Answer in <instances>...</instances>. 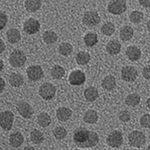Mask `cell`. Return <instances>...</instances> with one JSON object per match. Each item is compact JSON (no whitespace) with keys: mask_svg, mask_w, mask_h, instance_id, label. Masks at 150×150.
Returning <instances> with one entry per match:
<instances>
[{"mask_svg":"<svg viewBox=\"0 0 150 150\" xmlns=\"http://www.w3.org/2000/svg\"><path fill=\"white\" fill-rule=\"evenodd\" d=\"M91 131L85 128H79L74 131L73 140L77 146L80 148H84L85 145L89 140Z\"/></svg>","mask_w":150,"mask_h":150,"instance_id":"6da1fadb","label":"cell"},{"mask_svg":"<svg viewBox=\"0 0 150 150\" xmlns=\"http://www.w3.org/2000/svg\"><path fill=\"white\" fill-rule=\"evenodd\" d=\"M128 142L131 146L141 148L146 142V135L140 131H134L128 135Z\"/></svg>","mask_w":150,"mask_h":150,"instance_id":"7a4b0ae2","label":"cell"},{"mask_svg":"<svg viewBox=\"0 0 150 150\" xmlns=\"http://www.w3.org/2000/svg\"><path fill=\"white\" fill-rule=\"evenodd\" d=\"M108 11L114 15L123 14L127 10L125 0H110L108 5Z\"/></svg>","mask_w":150,"mask_h":150,"instance_id":"3957f363","label":"cell"},{"mask_svg":"<svg viewBox=\"0 0 150 150\" xmlns=\"http://www.w3.org/2000/svg\"><path fill=\"white\" fill-rule=\"evenodd\" d=\"M26 62V56L21 50H15L9 56L10 65L14 68H21Z\"/></svg>","mask_w":150,"mask_h":150,"instance_id":"277c9868","label":"cell"},{"mask_svg":"<svg viewBox=\"0 0 150 150\" xmlns=\"http://www.w3.org/2000/svg\"><path fill=\"white\" fill-rule=\"evenodd\" d=\"M56 89L54 85H53L50 83H43L42 85L40 86L39 90H38V93L39 96L42 98L43 99H45L46 101H49L51 100L54 98L55 95H56Z\"/></svg>","mask_w":150,"mask_h":150,"instance_id":"5b68a950","label":"cell"},{"mask_svg":"<svg viewBox=\"0 0 150 150\" xmlns=\"http://www.w3.org/2000/svg\"><path fill=\"white\" fill-rule=\"evenodd\" d=\"M123 143V135L121 131H113L107 137V143L111 148H119Z\"/></svg>","mask_w":150,"mask_h":150,"instance_id":"8992f818","label":"cell"},{"mask_svg":"<svg viewBox=\"0 0 150 150\" xmlns=\"http://www.w3.org/2000/svg\"><path fill=\"white\" fill-rule=\"evenodd\" d=\"M14 115L12 112L9 110L4 111L1 112V120L0 125L1 127L5 131H10L14 122Z\"/></svg>","mask_w":150,"mask_h":150,"instance_id":"52a82bcc","label":"cell"},{"mask_svg":"<svg viewBox=\"0 0 150 150\" xmlns=\"http://www.w3.org/2000/svg\"><path fill=\"white\" fill-rule=\"evenodd\" d=\"M121 77L124 81L128 83L134 82L137 77V71L133 66H125L122 68Z\"/></svg>","mask_w":150,"mask_h":150,"instance_id":"ba28073f","label":"cell"},{"mask_svg":"<svg viewBox=\"0 0 150 150\" xmlns=\"http://www.w3.org/2000/svg\"><path fill=\"white\" fill-rule=\"evenodd\" d=\"M41 25L38 21L36 19L31 18L27 19L23 23V30L25 33L29 35H34L39 31Z\"/></svg>","mask_w":150,"mask_h":150,"instance_id":"9c48e42d","label":"cell"},{"mask_svg":"<svg viewBox=\"0 0 150 150\" xmlns=\"http://www.w3.org/2000/svg\"><path fill=\"white\" fill-rule=\"evenodd\" d=\"M101 21V17L96 11H86L83 17V22L89 26H96Z\"/></svg>","mask_w":150,"mask_h":150,"instance_id":"30bf717a","label":"cell"},{"mask_svg":"<svg viewBox=\"0 0 150 150\" xmlns=\"http://www.w3.org/2000/svg\"><path fill=\"white\" fill-rule=\"evenodd\" d=\"M68 80L72 86L83 85L86 81V75L82 71L75 70L71 72Z\"/></svg>","mask_w":150,"mask_h":150,"instance_id":"8fae6325","label":"cell"},{"mask_svg":"<svg viewBox=\"0 0 150 150\" xmlns=\"http://www.w3.org/2000/svg\"><path fill=\"white\" fill-rule=\"evenodd\" d=\"M28 78L32 81H37L41 79L44 76V71L40 65H32L26 70Z\"/></svg>","mask_w":150,"mask_h":150,"instance_id":"7c38bea8","label":"cell"},{"mask_svg":"<svg viewBox=\"0 0 150 150\" xmlns=\"http://www.w3.org/2000/svg\"><path fill=\"white\" fill-rule=\"evenodd\" d=\"M17 110L19 113L21 114V116L24 119H30L34 113V110H33L32 106L24 101L20 102L17 104Z\"/></svg>","mask_w":150,"mask_h":150,"instance_id":"4fadbf2b","label":"cell"},{"mask_svg":"<svg viewBox=\"0 0 150 150\" xmlns=\"http://www.w3.org/2000/svg\"><path fill=\"white\" fill-rule=\"evenodd\" d=\"M24 141V137L22 134L19 131L12 133L9 137V143L13 148H17L21 146Z\"/></svg>","mask_w":150,"mask_h":150,"instance_id":"5bb4252c","label":"cell"},{"mask_svg":"<svg viewBox=\"0 0 150 150\" xmlns=\"http://www.w3.org/2000/svg\"><path fill=\"white\" fill-rule=\"evenodd\" d=\"M126 56L131 61H137L141 57V50L136 46H129L126 49Z\"/></svg>","mask_w":150,"mask_h":150,"instance_id":"9a60e30c","label":"cell"},{"mask_svg":"<svg viewBox=\"0 0 150 150\" xmlns=\"http://www.w3.org/2000/svg\"><path fill=\"white\" fill-rule=\"evenodd\" d=\"M121 45L120 43L116 39L111 40L106 45V50L109 54L114 56V55H117L120 53V50H121Z\"/></svg>","mask_w":150,"mask_h":150,"instance_id":"2e32d148","label":"cell"},{"mask_svg":"<svg viewBox=\"0 0 150 150\" xmlns=\"http://www.w3.org/2000/svg\"><path fill=\"white\" fill-rule=\"evenodd\" d=\"M72 115L71 110L65 107H62L56 110V117L59 121L66 122L71 118Z\"/></svg>","mask_w":150,"mask_h":150,"instance_id":"e0dca14e","label":"cell"},{"mask_svg":"<svg viewBox=\"0 0 150 150\" xmlns=\"http://www.w3.org/2000/svg\"><path fill=\"white\" fill-rule=\"evenodd\" d=\"M99 93L96 87L89 86L84 91V97L89 102H93L98 98Z\"/></svg>","mask_w":150,"mask_h":150,"instance_id":"ac0fdd59","label":"cell"},{"mask_svg":"<svg viewBox=\"0 0 150 150\" xmlns=\"http://www.w3.org/2000/svg\"><path fill=\"white\" fill-rule=\"evenodd\" d=\"M116 85V80L114 76L108 75L103 79L101 86L107 91H111L114 89Z\"/></svg>","mask_w":150,"mask_h":150,"instance_id":"d6986e66","label":"cell"},{"mask_svg":"<svg viewBox=\"0 0 150 150\" xmlns=\"http://www.w3.org/2000/svg\"><path fill=\"white\" fill-rule=\"evenodd\" d=\"M6 36H7L8 41L11 44H16V43L19 42L21 38L20 31L15 28H11L9 30H8Z\"/></svg>","mask_w":150,"mask_h":150,"instance_id":"ffe728a7","label":"cell"},{"mask_svg":"<svg viewBox=\"0 0 150 150\" xmlns=\"http://www.w3.org/2000/svg\"><path fill=\"white\" fill-rule=\"evenodd\" d=\"M134 29L130 26H125L120 29V37L122 41H128L133 38Z\"/></svg>","mask_w":150,"mask_h":150,"instance_id":"44dd1931","label":"cell"},{"mask_svg":"<svg viewBox=\"0 0 150 150\" xmlns=\"http://www.w3.org/2000/svg\"><path fill=\"white\" fill-rule=\"evenodd\" d=\"M83 120L87 124H96L98 120V116L96 110H88L84 113Z\"/></svg>","mask_w":150,"mask_h":150,"instance_id":"7402d4cb","label":"cell"},{"mask_svg":"<svg viewBox=\"0 0 150 150\" xmlns=\"http://www.w3.org/2000/svg\"><path fill=\"white\" fill-rule=\"evenodd\" d=\"M9 83L14 87H20L23 84L24 79L21 74L12 73L8 79Z\"/></svg>","mask_w":150,"mask_h":150,"instance_id":"603a6c76","label":"cell"},{"mask_svg":"<svg viewBox=\"0 0 150 150\" xmlns=\"http://www.w3.org/2000/svg\"><path fill=\"white\" fill-rule=\"evenodd\" d=\"M41 7V0H26L25 8L29 12H35Z\"/></svg>","mask_w":150,"mask_h":150,"instance_id":"cb8c5ba5","label":"cell"},{"mask_svg":"<svg viewBox=\"0 0 150 150\" xmlns=\"http://www.w3.org/2000/svg\"><path fill=\"white\" fill-rule=\"evenodd\" d=\"M90 55L88 52L80 51L76 56V62L80 65H85L90 61Z\"/></svg>","mask_w":150,"mask_h":150,"instance_id":"d4e9b609","label":"cell"},{"mask_svg":"<svg viewBox=\"0 0 150 150\" xmlns=\"http://www.w3.org/2000/svg\"><path fill=\"white\" fill-rule=\"evenodd\" d=\"M140 102V96L138 94L132 93L129 94L126 98H125V104L129 107L134 108L138 105Z\"/></svg>","mask_w":150,"mask_h":150,"instance_id":"484cf974","label":"cell"},{"mask_svg":"<svg viewBox=\"0 0 150 150\" xmlns=\"http://www.w3.org/2000/svg\"><path fill=\"white\" fill-rule=\"evenodd\" d=\"M38 123L40 126L45 128V127L49 126L50 123H51V118L50 115L47 112H41L38 116Z\"/></svg>","mask_w":150,"mask_h":150,"instance_id":"4316f807","label":"cell"},{"mask_svg":"<svg viewBox=\"0 0 150 150\" xmlns=\"http://www.w3.org/2000/svg\"><path fill=\"white\" fill-rule=\"evenodd\" d=\"M58 36L53 31H45L43 34V40L47 45H53L57 41Z\"/></svg>","mask_w":150,"mask_h":150,"instance_id":"83f0119b","label":"cell"},{"mask_svg":"<svg viewBox=\"0 0 150 150\" xmlns=\"http://www.w3.org/2000/svg\"><path fill=\"white\" fill-rule=\"evenodd\" d=\"M30 140L34 144H40L44 141V134L39 130L34 129L31 131Z\"/></svg>","mask_w":150,"mask_h":150,"instance_id":"f1b7e54d","label":"cell"},{"mask_svg":"<svg viewBox=\"0 0 150 150\" xmlns=\"http://www.w3.org/2000/svg\"><path fill=\"white\" fill-rule=\"evenodd\" d=\"M65 69L59 65H56L52 68L51 75L52 77L56 80H60L65 76Z\"/></svg>","mask_w":150,"mask_h":150,"instance_id":"f546056e","label":"cell"},{"mask_svg":"<svg viewBox=\"0 0 150 150\" xmlns=\"http://www.w3.org/2000/svg\"><path fill=\"white\" fill-rule=\"evenodd\" d=\"M98 41L97 34L94 33H89L84 36V42L86 45L88 47H93L96 45Z\"/></svg>","mask_w":150,"mask_h":150,"instance_id":"4dcf8cb0","label":"cell"},{"mask_svg":"<svg viewBox=\"0 0 150 150\" xmlns=\"http://www.w3.org/2000/svg\"><path fill=\"white\" fill-rule=\"evenodd\" d=\"M115 25L111 22H108L104 23L101 26V31L102 34H104L106 36H111L113 33H115Z\"/></svg>","mask_w":150,"mask_h":150,"instance_id":"1f68e13d","label":"cell"},{"mask_svg":"<svg viewBox=\"0 0 150 150\" xmlns=\"http://www.w3.org/2000/svg\"><path fill=\"white\" fill-rule=\"evenodd\" d=\"M59 51L62 56H69L73 51V47L70 43L63 42L59 47Z\"/></svg>","mask_w":150,"mask_h":150,"instance_id":"d6a6232c","label":"cell"},{"mask_svg":"<svg viewBox=\"0 0 150 150\" xmlns=\"http://www.w3.org/2000/svg\"><path fill=\"white\" fill-rule=\"evenodd\" d=\"M53 134L56 140H63V139H65L66 137L67 134H68V132H67L66 129L65 128L59 126L54 128V130L53 131Z\"/></svg>","mask_w":150,"mask_h":150,"instance_id":"836d02e7","label":"cell"},{"mask_svg":"<svg viewBox=\"0 0 150 150\" xmlns=\"http://www.w3.org/2000/svg\"><path fill=\"white\" fill-rule=\"evenodd\" d=\"M143 12L140 11H134L130 14L129 19L131 22L133 23H140L142 21H143Z\"/></svg>","mask_w":150,"mask_h":150,"instance_id":"e575fe53","label":"cell"},{"mask_svg":"<svg viewBox=\"0 0 150 150\" xmlns=\"http://www.w3.org/2000/svg\"><path fill=\"white\" fill-rule=\"evenodd\" d=\"M141 126L145 128H150V114H144L140 120Z\"/></svg>","mask_w":150,"mask_h":150,"instance_id":"d590c367","label":"cell"},{"mask_svg":"<svg viewBox=\"0 0 150 150\" xmlns=\"http://www.w3.org/2000/svg\"><path fill=\"white\" fill-rule=\"evenodd\" d=\"M119 119L123 122H127L131 120V113L128 110H122L119 115Z\"/></svg>","mask_w":150,"mask_h":150,"instance_id":"8d00e7d4","label":"cell"},{"mask_svg":"<svg viewBox=\"0 0 150 150\" xmlns=\"http://www.w3.org/2000/svg\"><path fill=\"white\" fill-rule=\"evenodd\" d=\"M8 23V17L4 12L0 13V29H3Z\"/></svg>","mask_w":150,"mask_h":150,"instance_id":"74e56055","label":"cell"},{"mask_svg":"<svg viewBox=\"0 0 150 150\" xmlns=\"http://www.w3.org/2000/svg\"><path fill=\"white\" fill-rule=\"evenodd\" d=\"M143 76L146 80H150V66L145 67L143 68Z\"/></svg>","mask_w":150,"mask_h":150,"instance_id":"f35d334b","label":"cell"},{"mask_svg":"<svg viewBox=\"0 0 150 150\" xmlns=\"http://www.w3.org/2000/svg\"><path fill=\"white\" fill-rule=\"evenodd\" d=\"M139 3L141 6L144 8H149L150 7V0H138Z\"/></svg>","mask_w":150,"mask_h":150,"instance_id":"ab89813d","label":"cell"},{"mask_svg":"<svg viewBox=\"0 0 150 150\" xmlns=\"http://www.w3.org/2000/svg\"><path fill=\"white\" fill-rule=\"evenodd\" d=\"M0 47H1V50H0V53H3L4 50H5V44H4V41H2V39H0Z\"/></svg>","mask_w":150,"mask_h":150,"instance_id":"60d3db41","label":"cell"},{"mask_svg":"<svg viewBox=\"0 0 150 150\" xmlns=\"http://www.w3.org/2000/svg\"><path fill=\"white\" fill-rule=\"evenodd\" d=\"M5 80H4L3 78H1V91H0V92L1 93H2L3 92V90L4 89H5Z\"/></svg>","mask_w":150,"mask_h":150,"instance_id":"b9f144b4","label":"cell"},{"mask_svg":"<svg viewBox=\"0 0 150 150\" xmlns=\"http://www.w3.org/2000/svg\"><path fill=\"white\" fill-rule=\"evenodd\" d=\"M0 65H1V67H0V71H2L4 67V62L2 61V59H0Z\"/></svg>","mask_w":150,"mask_h":150,"instance_id":"7bdbcfd3","label":"cell"},{"mask_svg":"<svg viewBox=\"0 0 150 150\" xmlns=\"http://www.w3.org/2000/svg\"><path fill=\"white\" fill-rule=\"evenodd\" d=\"M146 107L148 109L150 110V98H149L147 99V101H146Z\"/></svg>","mask_w":150,"mask_h":150,"instance_id":"ee69618b","label":"cell"},{"mask_svg":"<svg viewBox=\"0 0 150 150\" xmlns=\"http://www.w3.org/2000/svg\"><path fill=\"white\" fill-rule=\"evenodd\" d=\"M23 150H35V148L33 146H26L24 148Z\"/></svg>","mask_w":150,"mask_h":150,"instance_id":"f6af8a7d","label":"cell"},{"mask_svg":"<svg viewBox=\"0 0 150 150\" xmlns=\"http://www.w3.org/2000/svg\"><path fill=\"white\" fill-rule=\"evenodd\" d=\"M147 29H148V31L150 33V20L147 23Z\"/></svg>","mask_w":150,"mask_h":150,"instance_id":"bcb514c9","label":"cell"},{"mask_svg":"<svg viewBox=\"0 0 150 150\" xmlns=\"http://www.w3.org/2000/svg\"><path fill=\"white\" fill-rule=\"evenodd\" d=\"M146 150H150V144H149V145L148 148H147V149H146Z\"/></svg>","mask_w":150,"mask_h":150,"instance_id":"7dc6e473","label":"cell"},{"mask_svg":"<svg viewBox=\"0 0 150 150\" xmlns=\"http://www.w3.org/2000/svg\"><path fill=\"white\" fill-rule=\"evenodd\" d=\"M123 150H131V149H123Z\"/></svg>","mask_w":150,"mask_h":150,"instance_id":"c3c4849f","label":"cell"},{"mask_svg":"<svg viewBox=\"0 0 150 150\" xmlns=\"http://www.w3.org/2000/svg\"><path fill=\"white\" fill-rule=\"evenodd\" d=\"M74 150H79V149H74Z\"/></svg>","mask_w":150,"mask_h":150,"instance_id":"681fc988","label":"cell"}]
</instances>
